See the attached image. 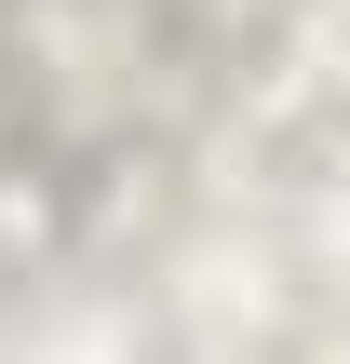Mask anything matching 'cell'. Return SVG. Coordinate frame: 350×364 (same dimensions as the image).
<instances>
[{
	"instance_id": "1",
	"label": "cell",
	"mask_w": 350,
	"mask_h": 364,
	"mask_svg": "<svg viewBox=\"0 0 350 364\" xmlns=\"http://www.w3.org/2000/svg\"><path fill=\"white\" fill-rule=\"evenodd\" d=\"M283 230H189L175 257H162V297H175V324L189 338H270L283 324Z\"/></svg>"
},
{
	"instance_id": "2",
	"label": "cell",
	"mask_w": 350,
	"mask_h": 364,
	"mask_svg": "<svg viewBox=\"0 0 350 364\" xmlns=\"http://www.w3.org/2000/svg\"><path fill=\"white\" fill-rule=\"evenodd\" d=\"M283 54H297V81H310V95H337V108H350V0H310Z\"/></svg>"
},
{
	"instance_id": "3",
	"label": "cell",
	"mask_w": 350,
	"mask_h": 364,
	"mask_svg": "<svg viewBox=\"0 0 350 364\" xmlns=\"http://www.w3.org/2000/svg\"><path fill=\"white\" fill-rule=\"evenodd\" d=\"M162 14H189V27H216V41H229V27H256L270 0H162Z\"/></svg>"
}]
</instances>
